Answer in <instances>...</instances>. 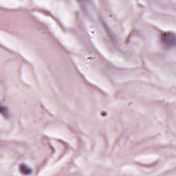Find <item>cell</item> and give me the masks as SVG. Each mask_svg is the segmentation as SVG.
Returning a JSON list of instances; mask_svg holds the SVG:
<instances>
[{"mask_svg":"<svg viewBox=\"0 0 176 176\" xmlns=\"http://www.w3.org/2000/svg\"><path fill=\"white\" fill-rule=\"evenodd\" d=\"M161 42L165 48H172L175 45V35L173 32H165L161 35Z\"/></svg>","mask_w":176,"mask_h":176,"instance_id":"cell-1","label":"cell"},{"mask_svg":"<svg viewBox=\"0 0 176 176\" xmlns=\"http://www.w3.org/2000/svg\"><path fill=\"white\" fill-rule=\"evenodd\" d=\"M1 113L2 114L3 116H4L6 118H7L9 116V110L7 109V108L6 107H4V106H1Z\"/></svg>","mask_w":176,"mask_h":176,"instance_id":"cell-3","label":"cell"},{"mask_svg":"<svg viewBox=\"0 0 176 176\" xmlns=\"http://www.w3.org/2000/svg\"><path fill=\"white\" fill-rule=\"evenodd\" d=\"M19 171L23 175H30L32 172V169L28 165L23 163L19 166Z\"/></svg>","mask_w":176,"mask_h":176,"instance_id":"cell-2","label":"cell"}]
</instances>
